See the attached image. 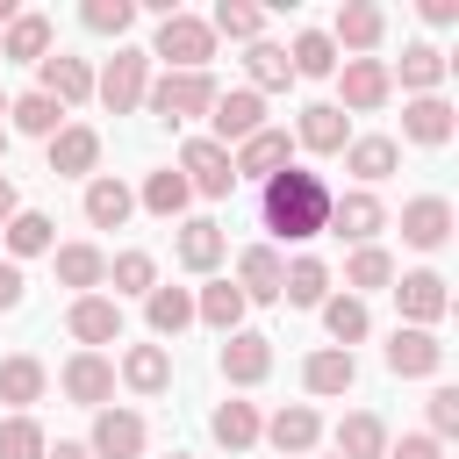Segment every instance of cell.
<instances>
[{
    "mask_svg": "<svg viewBox=\"0 0 459 459\" xmlns=\"http://www.w3.org/2000/svg\"><path fill=\"white\" fill-rule=\"evenodd\" d=\"M323 330H330L337 351H351V344L373 337V308H366L359 294H330V301H323Z\"/></svg>",
    "mask_w": 459,
    "mask_h": 459,
    "instance_id": "e575fe53",
    "label": "cell"
},
{
    "mask_svg": "<svg viewBox=\"0 0 459 459\" xmlns=\"http://www.w3.org/2000/svg\"><path fill=\"white\" fill-rule=\"evenodd\" d=\"M143 86H151V50H136V43H115V57L93 72V100H100L108 115L143 108Z\"/></svg>",
    "mask_w": 459,
    "mask_h": 459,
    "instance_id": "3957f363",
    "label": "cell"
},
{
    "mask_svg": "<svg viewBox=\"0 0 459 459\" xmlns=\"http://www.w3.org/2000/svg\"><path fill=\"white\" fill-rule=\"evenodd\" d=\"M7 122H14V136H43V143H50V136L65 129V108H57L50 93H14V100H7Z\"/></svg>",
    "mask_w": 459,
    "mask_h": 459,
    "instance_id": "7bdbcfd3",
    "label": "cell"
},
{
    "mask_svg": "<svg viewBox=\"0 0 459 459\" xmlns=\"http://www.w3.org/2000/svg\"><path fill=\"white\" fill-rule=\"evenodd\" d=\"M402 244H409V251H445V244H452V201H445V194L402 201Z\"/></svg>",
    "mask_w": 459,
    "mask_h": 459,
    "instance_id": "9a60e30c",
    "label": "cell"
},
{
    "mask_svg": "<svg viewBox=\"0 0 459 459\" xmlns=\"http://www.w3.org/2000/svg\"><path fill=\"white\" fill-rule=\"evenodd\" d=\"M208 122H215V143H222V151H237L244 136H258V129H265V100H258L251 86H230V93H215Z\"/></svg>",
    "mask_w": 459,
    "mask_h": 459,
    "instance_id": "5bb4252c",
    "label": "cell"
},
{
    "mask_svg": "<svg viewBox=\"0 0 459 459\" xmlns=\"http://www.w3.org/2000/svg\"><path fill=\"white\" fill-rule=\"evenodd\" d=\"M57 387H65L79 409H108V402H115V359H108V351H72L65 373H57Z\"/></svg>",
    "mask_w": 459,
    "mask_h": 459,
    "instance_id": "7c38bea8",
    "label": "cell"
},
{
    "mask_svg": "<svg viewBox=\"0 0 459 459\" xmlns=\"http://www.w3.org/2000/svg\"><path fill=\"white\" fill-rule=\"evenodd\" d=\"M423 22H430V29H452V22H459V0H423Z\"/></svg>",
    "mask_w": 459,
    "mask_h": 459,
    "instance_id": "f5cc1de1",
    "label": "cell"
},
{
    "mask_svg": "<svg viewBox=\"0 0 459 459\" xmlns=\"http://www.w3.org/2000/svg\"><path fill=\"white\" fill-rule=\"evenodd\" d=\"M100 165V129L93 122H65L57 136H50V172L57 179H86Z\"/></svg>",
    "mask_w": 459,
    "mask_h": 459,
    "instance_id": "44dd1931",
    "label": "cell"
},
{
    "mask_svg": "<svg viewBox=\"0 0 459 459\" xmlns=\"http://www.w3.org/2000/svg\"><path fill=\"white\" fill-rule=\"evenodd\" d=\"M244 72H251V93L265 100V93H280V86H294V65H287V43H251L244 50Z\"/></svg>",
    "mask_w": 459,
    "mask_h": 459,
    "instance_id": "b9f144b4",
    "label": "cell"
},
{
    "mask_svg": "<svg viewBox=\"0 0 459 459\" xmlns=\"http://www.w3.org/2000/svg\"><path fill=\"white\" fill-rule=\"evenodd\" d=\"M115 380H122L129 394H165V387H172V351H165V344H129L122 366H115Z\"/></svg>",
    "mask_w": 459,
    "mask_h": 459,
    "instance_id": "f546056e",
    "label": "cell"
},
{
    "mask_svg": "<svg viewBox=\"0 0 459 459\" xmlns=\"http://www.w3.org/2000/svg\"><path fill=\"white\" fill-rule=\"evenodd\" d=\"M330 179L323 172H308V165H287V172H273L265 186H258V215H265V230L280 237V244H308V237H323L330 230Z\"/></svg>",
    "mask_w": 459,
    "mask_h": 459,
    "instance_id": "6da1fadb",
    "label": "cell"
},
{
    "mask_svg": "<svg viewBox=\"0 0 459 459\" xmlns=\"http://www.w3.org/2000/svg\"><path fill=\"white\" fill-rule=\"evenodd\" d=\"M208 430H215V445H222V452H251V445H258V430H265V416H258L251 402H215Z\"/></svg>",
    "mask_w": 459,
    "mask_h": 459,
    "instance_id": "ab89813d",
    "label": "cell"
},
{
    "mask_svg": "<svg viewBox=\"0 0 459 459\" xmlns=\"http://www.w3.org/2000/svg\"><path fill=\"white\" fill-rule=\"evenodd\" d=\"M244 294H237V280H208L201 294H194V323H208V330H222V337H237L244 330Z\"/></svg>",
    "mask_w": 459,
    "mask_h": 459,
    "instance_id": "1f68e13d",
    "label": "cell"
},
{
    "mask_svg": "<svg viewBox=\"0 0 459 459\" xmlns=\"http://www.w3.org/2000/svg\"><path fill=\"white\" fill-rule=\"evenodd\" d=\"M43 459H93V452H86V445H72V437H57V445H50Z\"/></svg>",
    "mask_w": 459,
    "mask_h": 459,
    "instance_id": "11a10c76",
    "label": "cell"
},
{
    "mask_svg": "<svg viewBox=\"0 0 459 459\" xmlns=\"http://www.w3.org/2000/svg\"><path fill=\"white\" fill-rule=\"evenodd\" d=\"M0 237H7V258H14V265H22V258H43V251H57V222H50L43 208H22V215H14Z\"/></svg>",
    "mask_w": 459,
    "mask_h": 459,
    "instance_id": "74e56055",
    "label": "cell"
},
{
    "mask_svg": "<svg viewBox=\"0 0 459 459\" xmlns=\"http://www.w3.org/2000/svg\"><path fill=\"white\" fill-rule=\"evenodd\" d=\"M445 72H452V57H445L437 43H402V65H387V79H402L409 100H416V93H437Z\"/></svg>",
    "mask_w": 459,
    "mask_h": 459,
    "instance_id": "484cf974",
    "label": "cell"
},
{
    "mask_svg": "<svg viewBox=\"0 0 459 459\" xmlns=\"http://www.w3.org/2000/svg\"><path fill=\"white\" fill-rule=\"evenodd\" d=\"M14 14H22V7H14V0H0V29H7V22H14Z\"/></svg>",
    "mask_w": 459,
    "mask_h": 459,
    "instance_id": "9f6ffc18",
    "label": "cell"
},
{
    "mask_svg": "<svg viewBox=\"0 0 459 459\" xmlns=\"http://www.w3.org/2000/svg\"><path fill=\"white\" fill-rule=\"evenodd\" d=\"M172 258L186 265V273H215L222 258H230V237H222V222H208V215H194V222H179V237H172Z\"/></svg>",
    "mask_w": 459,
    "mask_h": 459,
    "instance_id": "d6986e66",
    "label": "cell"
},
{
    "mask_svg": "<svg viewBox=\"0 0 459 459\" xmlns=\"http://www.w3.org/2000/svg\"><path fill=\"white\" fill-rule=\"evenodd\" d=\"M0 115H7V93H0Z\"/></svg>",
    "mask_w": 459,
    "mask_h": 459,
    "instance_id": "91938a15",
    "label": "cell"
},
{
    "mask_svg": "<svg viewBox=\"0 0 459 459\" xmlns=\"http://www.w3.org/2000/svg\"><path fill=\"white\" fill-rule=\"evenodd\" d=\"M0 158H7V129H0Z\"/></svg>",
    "mask_w": 459,
    "mask_h": 459,
    "instance_id": "6f0895ef",
    "label": "cell"
},
{
    "mask_svg": "<svg viewBox=\"0 0 459 459\" xmlns=\"http://www.w3.org/2000/svg\"><path fill=\"white\" fill-rule=\"evenodd\" d=\"M337 459H387V423L373 409H351L337 423Z\"/></svg>",
    "mask_w": 459,
    "mask_h": 459,
    "instance_id": "60d3db41",
    "label": "cell"
},
{
    "mask_svg": "<svg viewBox=\"0 0 459 459\" xmlns=\"http://www.w3.org/2000/svg\"><path fill=\"white\" fill-rule=\"evenodd\" d=\"M287 65H294V79H337V43H330V29H301L294 43H287Z\"/></svg>",
    "mask_w": 459,
    "mask_h": 459,
    "instance_id": "d590c367",
    "label": "cell"
},
{
    "mask_svg": "<svg viewBox=\"0 0 459 459\" xmlns=\"http://www.w3.org/2000/svg\"><path fill=\"white\" fill-rule=\"evenodd\" d=\"M22 301H29V273L14 258H0V308H22Z\"/></svg>",
    "mask_w": 459,
    "mask_h": 459,
    "instance_id": "816d5d0a",
    "label": "cell"
},
{
    "mask_svg": "<svg viewBox=\"0 0 459 459\" xmlns=\"http://www.w3.org/2000/svg\"><path fill=\"white\" fill-rule=\"evenodd\" d=\"M258 29H265V14H258L251 0H222V7L208 14V36H230V43H258Z\"/></svg>",
    "mask_w": 459,
    "mask_h": 459,
    "instance_id": "bcb514c9",
    "label": "cell"
},
{
    "mask_svg": "<svg viewBox=\"0 0 459 459\" xmlns=\"http://www.w3.org/2000/svg\"><path fill=\"white\" fill-rule=\"evenodd\" d=\"M172 459H194V452H172Z\"/></svg>",
    "mask_w": 459,
    "mask_h": 459,
    "instance_id": "680465c9",
    "label": "cell"
},
{
    "mask_svg": "<svg viewBox=\"0 0 459 459\" xmlns=\"http://www.w3.org/2000/svg\"><path fill=\"white\" fill-rule=\"evenodd\" d=\"M151 57H165V72H208V57H215V36H208V22L201 14H165L158 22V36H151Z\"/></svg>",
    "mask_w": 459,
    "mask_h": 459,
    "instance_id": "277c9868",
    "label": "cell"
},
{
    "mask_svg": "<svg viewBox=\"0 0 459 459\" xmlns=\"http://www.w3.org/2000/svg\"><path fill=\"white\" fill-rule=\"evenodd\" d=\"M394 308H402V323L409 330H437L445 316H452V287H445V273H430V265H416V273H394Z\"/></svg>",
    "mask_w": 459,
    "mask_h": 459,
    "instance_id": "5b68a950",
    "label": "cell"
},
{
    "mask_svg": "<svg viewBox=\"0 0 459 459\" xmlns=\"http://www.w3.org/2000/svg\"><path fill=\"white\" fill-rule=\"evenodd\" d=\"M330 230H337V237H344V244L359 251V244H373V237L387 230V208H380V201H373L366 186H351L344 201H330Z\"/></svg>",
    "mask_w": 459,
    "mask_h": 459,
    "instance_id": "7402d4cb",
    "label": "cell"
},
{
    "mask_svg": "<svg viewBox=\"0 0 459 459\" xmlns=\"http://www.w3.org/2000/svg\"><path fill=\"white\" fill-rule=\"evenodd\" d=\"M186 201H194V186L179 179V165H165V172H151V179L136 186V208H143V215H158V222L186 215Z\"/></svg>",
    "mask_w": 459,
    "mask_h": 459,
    "instance_id": "8d00e7d4",
    "label": "cell"
},
{
    "mask_svg": "<svg viewBox=\"0 0 459 459\" xmlns=\"http://www.w3.org/2000/svg\"><path fill=\"white\" fill-rule=\"evenodd\" d=\"M36 93H50V100L72 115V108H86V100H93V65H86V57L50 50V57L36 65Z\"/></svg>",
    "mask_w": 459,
    "mask_h": 459,
    "instance_id": "4fadbf2b",
    "label": "cell"
},
{
    "mask_svg": "<svg viewBox=\"0 0 459 459\" xmlns=\"http://www.w3.org/2000/svg\"><path fill=\"white\" fill-rule=\"evenodd\" d=\"M50 258H57V280L65 287H79V294H100L108 287V251L100 244H57Z\"/></svg>",
    "mask_w": 459,
    "mask_h": 459,
    "instance_id": "d6a6232c",
    "label": "cell"
},
{
    "mask_svg": "<svg viewBox=\"0 0 459 459\" xmlns=\"http://www.w3.org/2000/svg\"><path fill=\"white\" fill-rule=\"evenodd\" d=\"M387 459H445V445L430 430H409V437H387Z\"/></svg>",
    "mask_w": 459,
    "mask_h": 459,
    "instance_id": "f907efd6",
    "label": "cell"
},
{
    "mask_svg": "<svg viewBox=\"0 0 459 459\" xmlns=\"http://www.w3.org/2000/svg\"><path fill=\"white\" fill-rule=\"evenodd\" d=\"M287 165H294V136H287V129H273V122L230 151V172H237V179H258V186H265L273 172H287Z\"/></svg>",
    "mask_w": 459,
    "mask_h": 459,
    "instance_id": "8fae6325",
    "label": "cell"
},
{
    "mask_svg": "<svg viewBox=\"0 0 459 459\" xmlns=\"http://www.w3.org/2000/svg\"><path fill=\"white\" fill-rule=\"evenodd\" d=\"M394 165H402V143H394V136H351V143H344V172H351L366 194H373Z\"/></svg>",
    "mask_w": 459,
    "mask_h": 459,
    "instance_id": "4dcf8cb0",
    "label": "cell"
},
{
    "mask_svg": "<svg viewBox=\"0 0 459 459\" xmlns=\"http://www.w3.org/2000/svg\"><path fill=\"white\" fill-rule=\"evenodd\" d=\"M129 215H136V186L115 179V172H93V179H86V222H93V230H122Z\"/></svg>",
    "mask_w": 459,
    "mask_h": 459,
    "instance_id": "83f0119b",
    "label": "cell"
},
{
    "mask_svg": "<svg viewBox=\"0 0 459 459\" xmlns=\"http://www.w3.org/2000/svg\"><path fill=\"white\" fill-rule=\"evenodd\" d=\"M294 143H301V151H316V158H337V151L351 143V115H344L337 100H308V108H301V122H294Z\"/></svg>",
    "mask_w": 459,
    "mask_h": 459,
    "instance_id": "e0dca14e",
    "label": "cell"
},
{
    "mask_svg": "<svg viewBox=\"0 0 459 459\" xmlns=\"http://www.w3.org/2000/svg\"><path fill=\"white\" fill-rule=\"evenodd\" d=\"M215 366H222V380H230V387H258V380L273 373V337H258V330H237V337H222Z\"/></svg>",
    "mask_w": 459,
    "mask_h": 459,
    "instance_id": "ac0fdd59",
    "label": "cell"
},
{
    "mask_svg": "<svg viewBox=\"0 0 459 459\" xmlns=\"http://www.w3.org/2000/svg\"><path fill=\"white\" fill-rule=\"evenodd\" d=\"M215 72H158L151 86H143V108L158 115V122H194V115H208L215 108Z\"/></svg>",
    "mask_w": 459,
    "mask_h": 459,
    "instance_id": "7a4b0ae2",
    "label": "cell"
},
{
    "mask_svg": "<svg viewBox=\"0 0 459 459\" xmlns=\"http://www.w3.org/2000/svg\"><path fill=\"white\" fill-rule=\"evenodd\" d=\"M43 387H50V373H43L36 351H7V359H0V402H7L14 416H29V409L43 402Z\"/></svg>",
    "mask_w": 459,
    "mask_h": 459,
    "instance_id": "cb8c5ba5",
    "label": "cell"
},
{
    "mask_svg": "<svg viewBox=\"0 0 459 459\" xmlns=\"http://www.w3.org/2000/svg\"><path fill=\"white\" fill-rule=\"evenodd\" d=\"M108 287H115V301L122 294H151L158 287V258L151 251H115L108 258Z\"/></svg>",
    "mask_w": 459,
    "mask_h": 459,
    "instance_id": "f6af8a7d",
    "label": "cell"
},
{
    "mask_svg": "<svg viewBox=\"0 0 459 459\" xmlns=\"http://www.w3.org/2000/svg\"><path fill=\"white\" fill-rule=\"evenodd\" d=\"M380 36H387V14H380L373 0H344V7H337V29H330V43H337V50L373 57V50H380Z\"/></svg>",
    "mask_w": 459,
    "mask_h": 459,
    "instance_id": "ffe728a7",
    "label": "cell"
},
{
    "mask_svg": "<svg viewBox=\"0 0 459 459\" xmlns=\"http://www.w3.org/2000/svg\"><path fill=\"white\" fill-rule=\"evenodd\" d=\"M452 129H459V122H452V100H445V93H416V100L402 108V136L423 143V151L452 143Z\"/></svg>",
    "mask_w": 459,
    "mask_h": 459,
    "instance_id": "4316f807",
    "label": "cell"
},
{
    "mask_svg": "<svg viewBox=\"0 0 459 459\" xmlns=\"http://www.w3.org/2000/svg\"><path fill=\"white\" fill-rule=\"evenodd\" d=\"M301 387H308L316 402L351 394V387H359V359H351V351H337V344H323V351H308V359H301Z\"/></svg>",
    "mask_w": 459,
    "mask_h": 459,
    "instance_id": "603a6c76",
    "label": "cell"
},
{
    "mask_svg": "<svg viewBox=\"0 0 459 459\" xmlns=\"http://www.w3.org/2000/svg\"><path fill=\"white\" fill-rule=\"evenodd\" d=\"M423 416H430V437H437V445H445V437H459V387H430Z\"/></svg>",
    "mask_w": 459,
    "mask_h": 459,
    "instance_id": "681fc988",
    "label": "cell"
},
{
    "mask_svg": "<svg viewBox=\"0 0 459 459\" xmlns=\"http://www.w3.org/2000/svg\"><path fill=\"white\" fill-rule=\"evenodd\" d=\"M79 22H86L93 36H115V43H122V36L136 29V0H86Z\"/></svg>",
    "mask_w": 459,
    "mask_h": 459,
    "instance_id": "7dc6e473",
    "label": "cell"
},
{
    "mask_svg": "<svg viewBox=\"0 0 459 459\" xmlns=\"http://www.w3.org/2000/svg\"><path fill=\"white\" fill-rule=\"evenodd\" d=\"M258 437H265L280 459H308V452L323 445V416H316L308 402H287L280 416H265V430H258Z\"/></svg>",
    "mask_w": 459,
    "mask_h": 459,
    "instance_id": "2e32d148",
    "label": "cell"
},
{
    "mask_svg": "<svg viewBox=\"0 0 459 459\" xmlns=\"http://www.w3.org/2000/svg\"><path fill=\"white\" fill-rule=\"evenodd\" d=\"M65 330L79 337V351L122 344V301H115V294H72V308H65Z\"/></svg>",
    "mask_w": 459,
    "mask_h": 459,
    "instance_id": "ba28073f",
    "label": "cell"
},
{
    "mask_svg": "<svg viewBox=\"0 0 459 459\" xmlns=\"http://www.w3.org/2000/svg\"><path fill=\"white\" fill-rule=\"evenodd\" d=\"M50 36H57V29H50V14L22 7V14L0 29V57H7V65H43V57H50Z\"/></svg>",
    "mask_w": 459,
    "mask_h": 459,
    "instance_id": "d4e9b609",
    "label": "cell"
},
{
    "mask_svg": "<svg viewBox=\"0 0 459 459\" xmlns=\"http://www.w3.org/2000/svg\"><path fill=\"white\" fill-rule=\"evenodd\" d=\"M179 179H186L201 201H230V194H237L230 151H222L215 136H186V151H179Z\"/></svg>",
    "mask_w": 459,
    "mask_h": 459,
    "instance_id": "52a82bcc",
    "label": "cell"
},
{
    "mask_svg": "<svg viewBox=\"0 0 459 459\" xmlns=\"http://www.w3.org/2000/svg\"><path fill=\"white\" fill-rule=\"evenodd\" d=\"M330 459H337V452H330Z\"/></svg>",
    "mask_w": 459,
    "mask_h": 459,
    "instance_id": "94428289",
    "label": "cell"
},
{
    "mask_svg": "<svg viewBox=\"0 0 459 459\" xmlns=\"http://www.w3.org/2000/svg\"><path fill=\"white\" fill-rule=\"evenodd\" d=\"M394 100V79H387V57H344L337 65V108L344 115H373Z\"/></svg>",
    "mask_w": 459,
    "mask_h": 459,
    "instance_id": "8992f818",
    "label": "cell"
},
{
    "mask_svg": "<svg viewBox=\"0 0 459 459\" xmlns=\"http://www.w3.org/2000/svg\"><path fill=\"white\" fill-rule=\"evenodd\" d=\"M380 287H394V258L380 251V244H359L351 258H344V294H380Z\"/></svg>",
    "mask_w": 459,
    "mask_h": 459,
    "instance_id": "ee69618b",
    "label": "cell"
},
{
    "mask_svg": "<svg viewBox=\"0 0 459 459\" xmlns=\"http://www.w3.org/2000/svg\"><path fill=\"white\" fill-rule=\"evenodd\" d=\"M143 323H151V337H179L194 323V287H151L143 294Z\"/></svg>",
    "mask_w": 459,
    "mask_h": 459,
    "instance_id": "f35d334b",
    "label": "cell"
},
{
    "mask_svg": "<svg viewBox=\"0 0 459 459\" xmlns=\"http://www.w3.org/2000/svg\"><path fill=\"white\" fill-rule=\"evenodd\" d=\"M380 359H387L394 380H430V373L445 366V344H437V330H409V323H394V337L380 344Z\"/></svg>",
    "mask_w": 459,
    "mask_h": 459,
    "instance_id": "9c48e42d",
    "label": "cell"
},
{
    "mask_svg": "<svg viewBox=\"0 0 459 459\" xmlns=\"http://www.w3.org/2000/svg\"><path fill=\"white\" fill-rule=\"evenodd\" d=\"M280 273H287V258L273 244H244L237 251V294L244 301H280Z\"/></svg>",
    "mask_w": 459,
    "mask_h": 459,
    "instance_id": "f1b7e54d",
    "label": "cell"
},
{
    "mask_svg": "<svg viewBox=\"0 0 459 459\" xmlns=\"http://www.w3.org/2000/svg\"><path fill=\"white\" fill-rule=\"evenodd\" d=\"M43 452H50V437H43L36 416H7L0 423V459H43Z\"/></svg>",
    "mask_w": 459,
    "mask_h": 459,
    "instance_id": "c3c4849f",
    "label": "cell"
},
{
    "mask_svg": "<svg viewBox=\"0 0 459 459\" xmlns=\"http://www.w3.org/2000/svg\"><path fill=\"white\" fill-rule=\"evenodd\" d=\"M143 445H151V423H143L136 409H115V402L93 409V437H86L93 459H136Z\"/></svg>",
    "mask_w": 459,
    "mask_h": 459,
    "instance_id": "30bf717a",
    "label": "cell"
},
{
    "mask_svg": "<svg viewBox=\"0 0 459 459\" xmlns=\"http://www.w3.org/2000/svg\"><path fill=\"white\" fill-rule=\"evenodd\" d=\"M14 215H22V186H14V179H7V172H0V230H7V222H14Z\"/></svg>",
    "mask_w": 459,
    "mask_h": 459,
    "instance_id": "db71d44e",
    "label": "cell"
},
{
    "mask_svg": "<svg viewBox=\"0 0 459 459\" xmlns=\"http://www.w3.org/2000/svg\"><path fill=\"white\" fill-rule=\"evenodd\" d=\"M280 301H287V308H323V301H330V265H323V258H287Z\"/></svg>",
    "mask_w": 459,
    "mask_h": 459,
    "instance_id": "836d02e7",
    "label": "cell"
}]
</instances>
